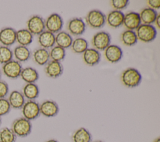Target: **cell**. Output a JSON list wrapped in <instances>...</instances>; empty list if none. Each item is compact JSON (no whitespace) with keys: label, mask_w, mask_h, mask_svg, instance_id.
I'll return each mask as SVG.
<instances>
[{"label":"cell","mask_w":160,"mask_h":142,"mask_svg":"<svg viewBox=\"0 0 160 142\" xmlns=\"http://www.w3.org/2000/svg\"><path fill=\"white\" fill-rule=\"evenodd\" d=\"M38 40L39 44L42 48H52L55 44V35L47 30L44 31L38 35Z\"/></svg>","instance_id":"obj_19"},{"label":"cell","mask_w":160,"mask_h":142,"mask_svg":"<svg viewBox=\"0 0 160 142\" xmlns=\"http://www.w3.org/2000/svg\"><path fill=\"white\" fill-rule=\"evenodd\" d=\"M124 17V14L122 11L113 10L106 16V22L109 26L117 28L122 24Z\"/></svg>","instance_id":"obj_15"},{"label":"cell","mask_w":160,"mask_h":142,"mask_svg":"<svg viewBox=\"0 0 160 142\" xmlns=\"http://www.w3.org/2000/svg\"><path fill=\"white\" fill-rule=\"evenodd\" d=\"M73 142H91L92 136L90 132L84 128H80L72 134Z\"/></svg>","instance_id":"obj_27"},{"label":"cell","mask_w":160,"mask_h":142,"mask_svg":"<svg viewBox=\"0 0 160 142\" xmlns=\"http://www.w3.org/2000/svg\"><path fill=\"white\" fill-rule=\"evenodd\" d=\"M7 99L11 108L14 109H21L25 103V98L22 93L18 90L11 91Z\"/></svg>","instance_id":"obj_18"},{"label":"cell","mask_w":160,"mask_h":142,"mask_svg":"<svg viewBox=\"0 0 160 142\" xmlns=\"http://www.w3.org/2000/svg\"><path fill=\"white\" fill-rule=\"evenodd\" d=\"M86 21L88 24L92 28H101L106 23V16L101 11L94 9L89 11L86 17Z\"/></svg>","instance_id":"obj_6"},{"label":"cell","mask_w":160,"mask_h":142,"mask_svg":"<svg viewBox=\"0 0 160 142\" xmlns=\"http://www.w3.org/2000/svg\"><path fill=\"white\" fill-rule=\"evenodd\" d=\"M121 41L123 44L128 46L134 45L138 41V38L135 31L131 30L124 31L121 35Z\"/></svg>","instance_id":"obj_29"},{"label":"cell","mask_w":160,"mask_h":142,"mask_svg":"<svg viewBox=\"0 0 160 142\" xmlns=\"http://www.w3.org/2000/svg\"><path fill=\"white\" fill-rule=\"evenodd\" d=\"M46 142H58L57 140L54 139H49L48 141H46Z\"/></svg>","instance_id":"obj_38"},{"label":"cell","mask_w":160,"mask_h":142,"mask_svg":"<svg viewBox=\"0 0 160 142\" xmlns=\"http://www.w3.org/2000/svg\"><path fill=\"white\" fill-rule=\"evenodd\" d=\"M63 26V20L57 13H52L45 21V28L47 31L54 34L60 32Z\"/></svg>","instance_id":"obj_9"},{"label":"cell","mask_w":160,"mask_h":142,"mask_svg":"<svg viewBox=\"0 0 160 142\" xmlns=\"http://www.w3.org/2000/svg\"><path fill=\"white\" fill-rule=\"evenodd\" d=\"M142 79L140 73L135 68H129L124 70L121 74V81L122 84L128 88L138 86Z\"/></svg>","instance_id":"obj_2"},{"label":"cell","mask_w":160,"mask_h":142,"mask_svg":"<svg viewBox=\"0 0 160 142\" xmlns=\"http://www.w3.org/2000/svg\"><path fill=\"white\" fill-rule=\"evenodd\" d=\"M9 93V86L8 83L0 79V98H5Z\"/></svg>","instance_id":"obj_35"},{"label":"cell","mask_w":160,"mask_h":142,"mask_svg":"<svg viewBox=\"0 0 160 142\" xmlns=\"http://www.w3.org/2000/svg\"><path fill=\"white\" fill-rule=\"evenodd\" d=\"M22 117L31 121L37 118L40 114L39 104L34 100L25 101L21 108Z\"/></svg>","instance_id":"obj_4"},{"label":"cell","mask_w":160,"mask_h":142,"mask_svg":"<svg viewBox=\"0 0 160 142\" xmlns=\"http://www.w3.org/2000/svg\"><path fill=\"white\" fill-rule=\"evenodd\" d=\"M16 138L11 128L4 127L0 129V142H16Z\"/></svg>","instance_id":"obj_30"},{"label":"cell","mask_w":160,"mask_h":142,"mask_svg":"<svg viewBox=\"0 0 160 142\" xmlns=\"http://www.w3.org/2000/svg\"><path fill=\"white\" fill-rule=\"evenodd\" d=\"M49 58L51 59V60L60 62L65 58L66 51L64 49L59 46H55L51 48L50 52H49Z\"/></svg>","instance_id":"obj_31"},{"label":"cell","mask_w":160,"mask_h":142,"mask_svg":"<svg viewBox=\"0 0 160 142\" xmlns=\"http://www.w3.org/2000/svg\"><path fill=\"white\" fill-rule=\"evenodd\" d=\"M45 72L48 76L52 78H56L62 74L63 67L60 62L51 60L46 64Z\"/></svg>","instance_id":"obj_17"},{"label":"cell","mask_w":160,"mask_h":142,"mask_svg":"<svg viewBox=\"0 0 160 142\" xmlns=\"http://www.w3.org/2000/svg\"><path fill=\"white\" fill-rule=\"evenodd\" d=\"M11 107L6 98H0V117L8 114Z\"/></svg>","instance_id":"obj_33"},{"label":"cell","mask_w":160,"mask_h":142,"mask_svg":"<svg viewBox=\"0 0 160 142\" xmlns=\"http://www.w3.org/2000/svg\"><path fill=\"white\" fill-rule=\"evenodd\" d=\"M88 47V41L82 38H77L72 41L71 48L72 51L77 54L83 53Z\"/></svg>","instance_id":"obj_28"},{"label":"cell","mask_w":160,"mask_h":142,"mask_svg":"<svg viewBox=\"0 0 160 142\" xmlns=\"http://www.w3.org/2000/svg\"><path fill=\"white\" fill-rule=\"evenodd\" d=\"M16 42V31L11 27H6L0 30V43L2 46L9 47Z\"/></svg>","instance_id":"obj_10"},{"label":"cell","mask_w":160,"mask_h":142,"mask_svg":"<svg viewBox=\"0 0 160 142\" xmlns=\"http://www.w3.org/2000/svg\"><path fill=\"white\" fill-rule=\"evenodd\" d=\"M33 39V35L27 29H21L16 31V42L20 45L26 46L29 45Z\"/></svg>","instance_id":"obj_22"},{"label":"cell","mask_w":160,"mask_h":142,"mask_svg":"<svg viewBox=\"0 0 160 142\" xmlns=\"http://www.w3.org/2000/svg\"><path fill=\"white\" fill-rule=\"evenodd\" d=\"M104 56L109 62L116 63L122 58V51L119 46L114 44H110L105 49Z\"/></svg>","instance_id":"obj_14"},{"label":"cell","mask_w":160,"mask_h":142,"mask_svg":"<svg viewBox=\"0 0 160 142\" xmlns=\"http://www.w3.org/2000/svg\"><path fill=\"white\" fill-rule=\"evenodd\" d=\"M32 58L34 62L40 66L46 64L50 58L48 51L44 48L36 49L32 53Z\"/></svg>","instance_id":"obj_26"},{"label":"cell","mask_w":160,"mask_h":142,"mask_svg":"<svg viewBox=\"0 0 160 142\" xmlns=\"http://www.w3.org/2000/svg\"><path fill=\"white\" fill-rule=\"evenodd\" d=\"M22 93L28 100H34L39 96V88L35 83H26L22 88Z\"/></svg>","instance_id":"obj_23"},{"label":"cell","mask_w":160,"mask_h":142,"mask_svg":"<svg viewBox=\"0 0 160 142\" xmlns=\"http://www.w3.org/2000/svg\"><path fill=\"white\" fill-rule=\"evenodd\" d=\"M154 23H155V25L156 26L157 28L159 29L160 28V14H158L155 21H154Z\"/></svg>","instance_id":"obj_37"},{"label":"cell","mask_w":160,"mask_h":142,"mask_svg":"<svg viewBox=\"0 0 160 142\" xmlns=\"http://www.w3.org/2000/svg\"><path fill=\"white\" fill-rule=\"evenodd\" d=\"M67 29L71 34L79 36L82 34L85 31L86 24L81 18H75L68 22Z\"/></svg>","instance_id":"obj_13"},{"label":"cell","mask_w":160,"mask_h":142,"mask_svg":"<svg viewBox=\"0 0 160 142\" xmlns=\"http://www.w3.org/2000/svg\"><path fill=\"white\" fill-rule=\"evenodd\" d=\"M148 8L153 9H158L160 8V0H149L147 1Z\"/></svg>","instance_id":"obj_36"},{"label":"cell","mask_w":160,"mask_h":142,"mask_svg":"<svg viewBox=\"0 0 160 142\" xmlns=\"http://www.w3.org/2000/svg\"><path fill=\"white\" fill-rule=\"evenodd\" d=\"M13 57L15 58V60L18 62H25L28 61L31 57V51L26 46H17L12 51Z\"/></svg>","instance_id":"obj_24"},{"label":"cell","mask_w":160,"mask_h":142,"mask_svg":"<svg viewBox=\"0 0 160 142\" xmlns=\"http://www.w3.org/2000/svg\"><path fill=\"white\" fill-rule=\"evenodd\" d=\"M129 4L128 0H112L111 1V4L114 10L121 11L125 8Z\"/></svg>","instance_id":"obj_34"},{"label":"cell","mask_w":160,"mask_h":142,"mask_svg":"<svg viewBox=\"0 0 160 142\" xmlns=\"http://www.w3.org/2000/svg\"><path fill=\"white\" fill-rule=\"evenodd\" d=\"M1 118L0 117V124H1Z\"/></svg>","instance_id":"obj_42"},{"label":"cell","mask_w":160,"mask_h":142,"mask_svg":"<svg viewBox=\"0 0 160 142\" xmlns=\"http://www.w3.org/2000/svg\"><path fill=\"white\" fill-rule=\"evenodd\" d=\"M92 45L96 50L103 51L110 45L111 36L105 31H101L96 33L91 41Z\"/></svg>","instance_id":"obj_7"},{"label":"cell","mask_w":160,"mask_h":142,"mask_svg":"<svg viewBox=\"0 0 160 142\" xmlns=\"http://www.w3.org/2000/svg\"><path fill=\"white\" fill-rule=\"evenodd\" d=\"M45 21L39 16L34 15L27 21V29L33 35H39L44 31Z\"/></svg>","instance_id":"obj_8"},{"label":"cell","mask_w":160,"mask_h":142,"mask_svg":"<svg viewBox=\"0 0 160 142\" xmlns=\"http://www.w3.org/2000/svg\"><path fill=\"white\" fill-rule=\"evenodd\" d=\"M20 77L27 83H34L39 78V74L34 68L26 67L22 68Z\"/></svg>","instance_id":"obj_25"},{"label":"cell","mask_w":160,"mask_h":142,"mask_svg":"<svg viewBox=\"0 0 160 142\" xmlns=\"http://www.w3.org/2000/svg\"><path fill=\"white\" fill-rule=\"evenodd\" d=\"M141 24L139 14L136 12H129L124 15L123 23L127 30H136Z\"/></svg>","instance_id":"obj_12"},{"label":"cell","mask_w":160,"mask_h":142,"mask_svg":"<svg viewBox=\"0 0 160 142\" xmlns=\"http://www.w3.org/2000/svg\"><path fill=\"white\" fill-rule=\"evenodd\" d=\"M22 69L21 63L15 59H12L2 64V72L4 76L10 79H17L20 76Z\"/></svg>","instance_id":"obj_5"},{"label":"cell","mask_w":160,"mask_h":142,"mask_svg":"<svg viewBox=\"0 0 160 142\" xmlns=\"http://www.w3.org/2000/svg\"><path fill=\"white\" fill-rule=\"evenodd\" d=\"M141 22L144 24H151L154 23L158 14L157 11L150 8H145L139 13Z\"/></svg>","instance_id":"obj_20"},{"label":"cell","mask_w":160,"mask_h":142,"mask_svg":"<svg viewBox=\"0 0 160 142\" xmlns=\"http://www.w3.org/2000/svg\"><path fill=\"white\" fill-rule=\"evenodd\" d=\"M40 114L46 117H54L56 116L59 112V106L58 104L51 100H46L43 101L39 105Z\"/></svg>","instance_id":"obj_11"},{"label":"cell","mask_w":160,"mask_h":142,"mask_svg":"<svg viewBox=\"0 0 160 142\" xmlns=\"http://www.w3.org/2000/svg\"><path fill=\"white\" fill-rule=\"evenodd\" d=\"M94 142H103L102 141H94Z\"/></svg>","instance_id":"obj_40"},{"label":"cell","mask_w":160,"mask_h":142,"mask_svg":"<svg viewBox=\"0 0 160 142\" xmlns=\"http://www.w3.org/2000/svg\"><path fill=\"white\" fill-rule=\"evenodd\" d=\"M72 41L71 34L65 31H60L55 36V43L64 49L71 47Z\"/></svg>","instance_id":"obj_21"},{"label":"cell","mask_w":160,"mask_h":142,"mask_svg":"<svg viewBox=\"0 0 160 142\" xmlns=\"http://www.w3.org/2000/svg\"><path fill=\"white\" fill-rule=\"evenodd\" d=\"M154 142H160V138H157L154 141Z\"/></svg>","instance_id":"obj_39"},{"label":"cell","mask_w":160,"mask_h":142,"mask_svg":"<svg viewBox=\"0 0 160 142\" xmlns=\"http://www.w3.org/2000/svg\"><path fill=\"white\" fill-rule=\"evenodd\" d=\"M84 62L88 66H94L99 63L101 60V54L99 51L94 48H88L82 53Z\"/></svg>","instance_id":"obj_16"},{"label":"cell","mask_w":160,"mask_h":142,"mask_svg":"<svg viewBox=\"0 0 160 142\" xmlns=\"http://www.w3.org/2000/svg\"><path fill=\"white\" fill-rule=\"evenodd\" d=\"M11 129L17 137H26L31 132L32 124L31 121L21 117L16 119L12 123Z\"/></svg>","instance_id":"obj_1"},{"label":"cell","mask_w":160,"mask_h":142,"mask_svg":"<svg viewBox=\"0 0 160 142\" xmlns=\"http://www.w3.org/2000/svg\"><path fill=\"white\" fill-rule=\"evenodd\" d=\"M13 58L12 51L9 47L0 46V64H4Z\"/></svg>","instance_id":"obj_32"},{"label":"cell","mask_w":160,"mask_h":142,"mask_svg":"<svg viewBox=\"0 0 160 142\" xmlns=\"http://www.w3.org/2000/svg\"><path fill=\"white\" fill-rule=\"evenodd\" d=\"M136 34L138 39L143 43H149L153 41L157 34L154 26L151 24H141L136 29Z\"/></svg>","instance_id":"obj_3"},{"label":"cell","mask_w":160,"mask_h":142,"mask_svg":"<svg viewBox=\"0 0 160 142\" xmlns=\"http://www.w3.org/2000/svg\"><path fill=\"white\" fill-rule=\"evenodd\" d=\"M1 71L0 70V78H1Z\"/></svg>","instance_id":"obj_41"}]
</instances>
